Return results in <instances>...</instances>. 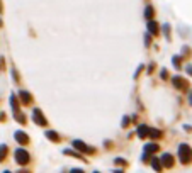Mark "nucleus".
<instances>
[{
  "label": "nucleus",
  "instance_id": "nucleus-1",
  "mask_svg": "<svg viewBox=\"0 0 192 173\" xmlns=\"http://www.w3.org/2000/svg\"><path fill=\"white\" fill-rule=\"evenodd\" d=\"M179 158H180V161L184 163V165H187L189 161H192V149H190V146H187V144H180V146H179Z\"/></svg>",
  "mask_w": 192,
  "mask_h": 173
},
{
  "label": "nucleus",
  "instance_id": "nucleus-2",
  "mask_svg": "<svg viewBox=\"0 0 192 173\" xmlns=\"http://www.w3.org/2000/svg\"><path fill=\"white\" fill-rule=\"evenodd\" d=\"M15 161H17L19 165H27V161H29V153H27L26 149H17L15 151Z\"/></svg>",
  "mask_w": 192,
  "mask_h": 173
},
{
  "label": "nucleus",
  "instance_id": "nucleus-3",
  "mask_svg": "<svg viewBox=\"0 0 192 173\" xmlns=\"http://www.w3.org/2000/svg\"><path fill=\"white\" fill-rule=\"evenodd\" d=\"M33 117H34V122H36V124H39V126H46V119H44V115H43V112H41L39 109H34Z\"/></svg>",
  "mask_w": 192,
  "mask_h": 173
},
{
  "label": "nucleus",
  "instance_id": "nucleus-4",
  "mask_svg": "<svg viewBox=\"0 0 192 173\" xmlns=\"http://www.w3.org/2000/svg\"><path fill=\"white\" fill-rule=\"evenodd\" d=\"M174 85L177 87V90H187V88H189L187 80H184L182 77H175V78H174Z\"/></svg>",
  "mask_w": 192,
  "mask_h": 173
},
{
  "label": "nucleus",
  "instance_id": "nucleus-5",
  "mask_svg": "<svg viewBox=\"0 0 192 173\" xmlns=\"http://www.w3.org/2000/svg\"><path fill=\"white\" fill-rule=\"evenodd\" d=\"M73 148L80 149L82 153H89V155H90V153H94V149H92V148H89L87 144L83 143V141H73Z\"/></svg>",
  "mask_w": 192,
  "mask_h": 173
},
{
  "label": "nucleus",
  "instance_id": "nucleus-6",
  "mask_svg": "<svg viewBox=\"0 0 192 173\" xmlns=\"http://www.w3.org/2000/svg\"><path fill=\"white\" fill-rule=\"evenodd\" d=\"M15 141H17L19 144H27V143H29V137H27L26 133L17 131V133H15Z\"/></svg>",
  "mask_w": 192,
  "mask_h": 173
},
{
  "label": "nucleus",
  "instance_id": "nucleus-7",
  "mask_svg": "<svg viewBox=\"0 0 192 173\" xmlns=\"http://www.w3.org/2000/svg\"><path fill=\"white\" fill-rule=\"evenodd\" d=\"M162 165L165 166V168H172V166H174V158H172V155L165 153V155L162 156Z\"/></svg>",
  "mask_w": 192,
  "mask_h": 173
},
{
  "label": "nucleus",
  "instance_id": "nucleus-8",
  "mask_svg": "<svg viewBox=\"0 0 192 173\" xmlns=\"http://www.w3.org/2000/svg\"><path fill=\"white\" fill-rule=\"evenodd\" d=\"M138 136H140V137L150 136V127H146V126H140V127H138Z\"/></svg>",
  "mask_w": 192,
  "mask_h": 173
},
{
  "label": "nucleus",
  "instance_id": "nucleus-9",
  "mask_svg": "<svg viewBox=\"0 0 192 173\" xmlns=\"http://www.w3.org/2000/svg\"><path fill=\"white\" fill-rule=\"evenodd\" d=\"M148 31H150L153 36H156V34H158V26H156L155 21H150V22H148Z\"/></svg>",
  "mask_w": 192,
  "mask_h": 173
},
{
  "label": "nucleus",
  "instance_id": "nucleus-10",
  "mask_svg": "<svg viewBox=\"0 0 192 173\" xmlns=\"http://www.w3.org/2000/svg\"><path fill=\"white\" fill-rule=\"evenodd\" d=\"M21 99H22V103H31V102H33V97H31L29 93L26 92V90H22V92H21Z\"/></svg>",
  "mask_w": 192,
  "mask_h": 173
},
{
  "label": "nucleus",
  "instance_id": "nucleus-11",
  "mask_svg": "<svg viewBox=\"0 0 192 173\" xmlns=\"http://www.w3.org/2000/svg\"><path fill=\"white\" fill-rule=\"evenodd\" d=\"M152 166H153V168H155V171H160V170H162V163H160V160L158 158H153L152 160Z\"/></svg>",
  "mask_w": 192,
  "mask_h": 173
},
{
  "label": "nucleus",
  "instance_id": "nucleus-12",
  "mask_svg": "<svg viewBox=\"0 0 192 173\" xmlns=\"http://www.w3.org/2000/svg\"><path fill=\"white\" fill-rule=\"evenodd\" d=\"M5 156H7V146L5 144H0V161H4Z\"/></svg>",
  "mask_w": 192,
  "mask_h": 173
},
{
  "label": "nucleus",
  "instance_id": "nucleus-13",
  "mask_svg": "<svg viewBox=\"0 0 192 173\" xmlns=\"http://www.w3.org/2000/svg\"><path fill=\"white\" fill-rule=\"evenodd\" d=\"M146 153H155V151H158V144H155V143H152V144H146Z\"/></svg>",
  "mask_w": 192,
  "mask_h": 173
},
{
  "label": "nucleus",
  "instance_id": "nucleus-14",
  "mask_svg": "<svg viewBox=\"0 0 192 173\" xmlns=\"http://www.w3.org/2000/svg\"><path fill=\"white\" fill-rule=\"evenodd\" d=\"M160 136H162V133H160L158 129H150V137H153V139H158Z\"/></svg>",
  "mask_w": 192,
  "mask_h": 173
},
{
  "label": "nucleus",
  "instance_id": "nucleus-15",
  "mask_svg": "<svg viewBox=\"0 0 192 173\" xmlns=\"http://www.w3.org/2000/svg\"><path fill=\"white\" fill-rule=\"evenodd\" d=\"M46 136H48V139H51V141H58V139H60L58 134L53 133V131H48V133H46Z\"/></svg>",
  "mask_w": 192,
  "mask_h": 173
},
{
  "label": "nucleus",
  "instance_id": "nucleus-16",
  "mask_svg": "<svg viewBox=\"0 0 192 173\" xmlns=\"http://www.w3.org/2000/svg\"><path fill=\"white\" fill-rule=\"evenodd\" d=\"M144 15H146V17L150 19V17L153 15V9H152V7H148V9H146V12H144Z\"/></svg>",
  "mask_w": 192,
  "mask_h": 173
},
{
  "label": "nucleus",
  "instance_id": "nucleus-17",
  "mask_svg": "<svg viewBox=\"0 0 192 173\" xmlns=\"http://www.w3.org/2000/svg\"><path fill=\"white\" fill-rule=\"evenodd\" d=\"M167 75H168V73H167V70H162V78H167Z\"/></svg>",
  "mask_w": 192,
  "mask_h": 173
},
{
  "label": "nucleus",
  "instance_id": "nucleus-18",
  "mask_svg": "<svg viewBox=\"0 0 192 173\" xmlns=\"http://www.w3.org/2000/svg\"><path fill=\"white\" fill-rule=\"evenodd\" d=\"M116 163H117V165H124V161H122L121 158H117V160H116Z\"/></svg>",
  "mask_w": 192,
  "mask_h": 173
},
{
  "label": "nucleus",
  "instance_id": "nucleus-19",
  "mask_svg": "<svg viewBox=\"0 0 192 173\" xmlns=\"http://www.w3.org/2000/svg\"><path fill=\"white\" fill-rule=\"evenodd\" d=\"M187 71H189V73H192V66H187Z\"/></svg>",
  "mask_w": 192,
  "mask_h": 173
},
{
  "label": "nucleus",
  "instance_id": "nucleus-20",
  "mask_svg": "<svg viewBox=\"0 0 192 173\" xmlns=\"http://www.w3.org/2000/svg\"><path fill=\"white\" fill-rule=\"evenodd\" d=\"M189 102L192 103V93H190V95H189Z\"/></svg>",
  "mask_w": 192,
  "mask_h": 173
}]
</instances>
